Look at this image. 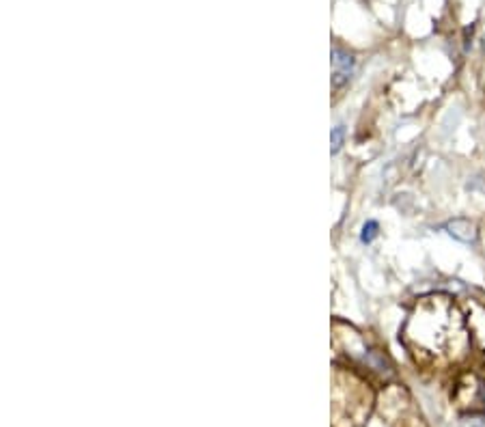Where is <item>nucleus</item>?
Wrapping results in <instances>:
<instances>
[{"label": "nucleus", "instance_id": "f03ea898", "mask_svg": "<svg viewBox=\"0 0 485 427\" xmlns=\"http://www.w3.org/2000/svg\"><path fill=\"white\" fill-rule=\"evenodd\" d=\"M447 231H449L451 238H455V240H459V242H464V244H470V242H474V238H476L474 225L468 223V221H464V218L451 221V223L447 225Z\"/></svg>", "mask_w": 485, "mask_h": 427}, {"label": "nucleus", "instance_id": "f257e3e1", "mask_svg": "<svg viewBox=\"0 0 485 427\" xmlns=\"http://www.w3.org/2000/svg\"><path fill=\"white\" fill-rule=\"evenodd\" d=\"M333 65H335V87H341L350 74H352V67H354V56L348 54L341 48L333 50Z\"/></svg>", "mask_w": 485, "mask_h": 427}, {"label": "nucleus", "instance_id": "20e7f679", "mask_svg": "<svg viewBox=\"0 0 485 427\" xmlns=\"http://www.w3.org/2000/svg\"><path fill=\"white\" fill-rule=\"evenodd\" d=\"M343 138H345V127L343 125H337L335 130H333V134H330V152L333 154H339V149L343 147Z\"/></svg>", "mask_w": 485, "mask_h": 427}, {"label": "nucleus", "instance_id": "7ed1b4c3", "mask_svg": "<svg viewBox=\"0 0 485 427\" xmlns=\"http://www.w3.org/2000/svg\"><path fill=\"white\" fill-rule=\"evenodd\" d=\"M377 231H380V225L375 223V221H367L365 225H363V233H360V240L365 242V244H371L375 238H377Z\"/></svg>", "mask_w": 485, "mask_h": 427}, {"label": "nucleus", "instance_id": "39448f33", "mask_svg": "<svg viewBox=\"0 0 485 427\" xmlns=\"http://www.w3.org/2000/svg\"><path fill=\"white\" fill-rule=\"evenodd\" d=\"M464 427H485V418H481V416H472V418L464 421Z\"/></svg>", "mask_w": 485, "mask_h": 427}]
</instances>
